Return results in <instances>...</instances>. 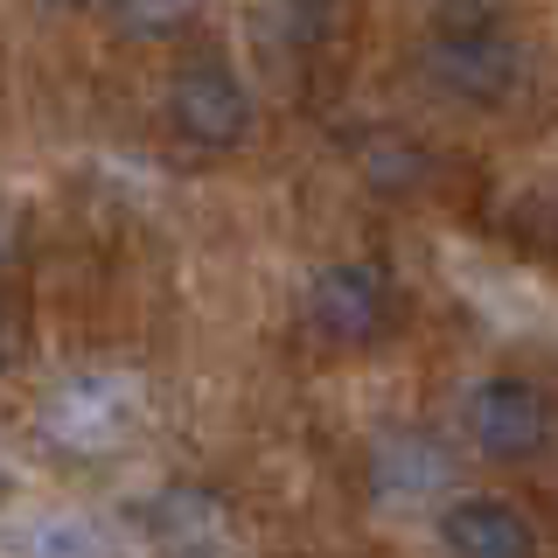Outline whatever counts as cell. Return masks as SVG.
I'll return each mask as SVG.
<instances>
[{"instance_id": "5bb4252c", "label": "cell", "mask_w": 558, "mask_h": 558, "mask_svg": "<svg viewBox=\"0 0 558 558\" xmlns=\"http://www.w3.org/2000/svg\"><path fill=\"white\" fill-rule=\"evenodd\" d=\"M8 488H14V482H8V468H0V502H8Z\"/></svg>"}, {"instance_id": "8992f818", "label": "cell", "mask_w": 558, "mask_h": 558, "mask_svg": "<svg viewBox=\"0 0 558 558\" xmlns=\"http://www.w3.org/2000/svg\"><path fill=\"white\" fill-rule=\"evenodd\" d=\"M440 537L453 545V558H537L531 517L502 496H453L440 517Z\"/></svg>"}, {"instance_id": "30bf717a", "label": "cell", "mask_w": 558, "mask_h": 558, "mask_svg": "<svg viewBox=\"0 0 558 558\" xmlns=\"http://www.w3.org/2000/svg\"><path fill=\"white\" fill-rule=\"evenodd\" d=\"M22 342H28L22 307H8V301H0V371H14V363H22Z\"/></svg>"}, {"instance_id": "5b68a950", "label": "cell", "mask_w": 558, "mask_h": 558, "mask_svg": "<svg viewBox=\"0 0 558 558\" xmlns=\"http://www.w3.org/2000/svg\"><path fill=\"white\" fill-rule=\"evenodd\" d=\"M468 440L488 461H537L551 440V412L537 398V384L523 377H482L468 391Z\"/></svg>"}, {"instance_id": "6da1fadb", "label": "cell", "mask_w": 558, "mask_h": 558, "mask_svg": "<svg viewBox=\"0 0 558 558\" xmlns=\"http://www.w3.org/2000/svg\"><path fill=\"white\" fill-rule=\"evenodd\" d=\"M133 426H140V384L119 377V371L63 377L57 391L43 398V412H35L43 447L70 453V461H98V453H112Z\"/></svg>"}, {"instance_id": "52a82bcc", "label": "cell", "mask_w": 558, "mask_h": 558, "mask_svg": "<svg viewBox=\"0 0 558 558\" xmlns=\"http://www.w3.org/2000/svg\"><path fill=\"white\" fill-rule=\"evenodd\" d=\"M453 475V461L440 453V440H426V433H398V440L377 447L371 461V488L377 502H412V496H440Z\"/></svg>"}, {"instance_id": "3957f363", "label": "cell", "mask_w": 558, "mask_h": 558, "mask_svg": "<svg viewBox=\"0 0 558 558\" xmlns=\"http://www.w3.org/2000/svg\"><path fill=\"white\" fill-rule=\"evenodd\" d=\"M168 126L182 133L189 147L223 154L252 133V92H244V77L231 63L196 57V63L174 70V84H168Z\"/></svg>"}, {"instance_id": "4fadbf2b", "label": "cell", "mask_w": 558, "mask_h": 558, "mask_svg": "<svg viewBox=\"0 0 558 558\" xmlns=\"http://www.w3.org/2000/svg\"><path fill=\"white\" fill-rule=\"evenodd\" d=\"M453 14H496V0H447Z\"/></svg>"}, {"instance_id": "8fae6325", "label": "cell", "mask_w": 558, "mask_h": 558, "mask_svg": "<svg viewBox=\"0 0 558 558\" xmlns=\"http://www.w3.org/2000/svg\"><path fill=\"white\" fill-rule=\"evenodd\" d=\"M14 252H22V217L0 203V272H8V258H14Z\"/></svg>"}, {"instance_id": "9c48e42d", "label": "cell", "mask_w": 558, "mask_h": 558, "mask_svg": "<svg viewBox=\"0 0 558 558\" xmlns=\"http://www.w3.org/2000/svg\"><path fill=\"white\" fill-rule=\"evenodd\" d=\"M363 174H371L384 196H412V189L426 182V154H418V140H405V133H371L363 140Z\"/></svg>"}, {"instance_id": "7c38bea8", "label": "cell", "mask_w": 558, "mask_h": 558, "mask_svg": "<svg viewBox=\"0 0 558 558\" xmlns=\"http://www.w3.org/2000/svg\"><path fill=\"white\" fill-rule=\"evenodd\" d=\"M43 8H63V14H92V8H112V0H43Z\"/></svg>"}, {"instance_id": "7a4b0ae2", "label": "cell", "mask_w": 558, "mask_h": 558, "mask_svg": "<svg viewBox=\"0 0 558 558\" xmlns=\"http://www.w3.org/2000/svg\"><path fill=\"white\" fill-rule=\"evenodd\" d=\"M426 77L461 105H502L523 84V43L496 14H453L426 43Z\"/></svg>"}, {"instance_id": "277c9868", "label": "cell", "mask_w": 558, "mask_h": 558, "mask_svg": "<svg viewBox=\"0 0 558 558\" xmlns=\"http://www.w3.org/2000/svg\"><path fill=\"white\" fill-rule=\"evenodd\" d=\"M391 314H398V287H391V272H384L377 258L322 266L314 287H307V322L322 328L328 342L363 349V342H377L384 328H391Z\"/></svg>"}, {"instance_id": "ba28073f", "label": "cell", "mask_w": 558, "mask_h": 558, "mask_svg": "<svg viewBox=\"0 0 558 558\" xmlns=\"http://www.w3.org/2000/svg\"><path fill=\"white\" fill-rule=\"evenodd\" d=\"M14 551L22 558H105V531L84 517H35L14 531Z\"/></svg>"}]
</instances>
